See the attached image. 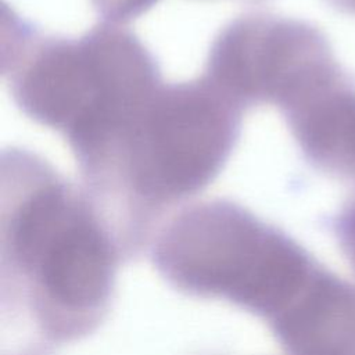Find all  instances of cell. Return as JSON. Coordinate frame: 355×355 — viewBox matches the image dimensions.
Segmentation results:
<instances>
[{"mask_svg":"<svg viewBox=\"0 0 355 355\" xmlns=\"http://www.w3.org/2000/svg\"><path fill=\"white\" fill-rule=\"evenodd\" d=\"M337 233L351 261L355 263V196L345 204L338 215Z\"/></svg>","mask_w":355,"mask_h":355,"instance_id":"9","label":"cell"},{"mask_svg":"<svg viewBox=\"0 0 355 355\" xmlns=\"http://www.w3.org/2000/svg\"><path fill=\"white\" fill-rule=\"evenodd\" d=\"M327 3L344 12L355 14V0H327Z\"/></svg>","mask_w":355,"mask_h":355,"instance_id":"10","label":"cell"},{"mask_svg":"<svg viewBox=\"0 0 355 355\" xmlns=\"http://www.w3.org/2000/svg\"><path fill=\"white\" fill-rule=\"evenodd\" d=\"M1 76L21 112L58 132L76 162L108 146L164 83L151 51L118 24L58 36L7 7Z\"/></svg>","mask_w":355,"mask_h":355,"instance_id":"3","label":"cell"},{"mask_svg":"<svg viewBox=\"0 0 355 355\" xmlns=\"http://www.w3.org/2000/svg\"><path fill=\"white\" fill-rule=\"evenodd\" d=\"M245 1H251V3H254V1H263V0H245Z\"/></svg>","mask_w":355,"mask_h":355,"instance_id":"11","label":"cell"},{"mask_svg":"<svg viewBox=\"0 0 355 355\" xmlns=\"http://www.w3.org/2000/svg\"><path fill=\"white\" fill-rule=\"evenodd\" d=\"M341 69L329 40L312 24L248 12L214 37L202 76L245 111L275 105L284 112Z\"/></svg>","mask_w":355,"mask_h":355,"instance_id":"5","label":"cell"},{"mask_svg":"<svg viewBox=\"0 0 355 355\" xmlns=\"http://www.w3.org/2000/svg\"><path fill=\"white\" fill-rule=\"evenodd\" d=\"M154 261L179 290L227 300L270 324L320 270L291 237L226 198L175 214L157 234Z\"/></svg>","mask_w":355,"mask_h":355,"instance_id":"4","label":"cell"},{"mask_svg":"<svg viewBox=\"0 0 355 355\" xmlns=\"http://www.w3.org/2000/svg\"><path fill=\"white\" fill-rule=\"evenodd\" d=\"M93 8L105 22L125 24L146 11H148L158 0H90Z\"/></svg>","mask_w":355,"mask_h":355,"instance_id":"8","label":"cell"},{"mask_svg":"<svg viewBox=\"0 0 355 355\" xmlns=\"http://www.w3.org/2000/svg\"><path fill=\"white\" fill-rule=\"evenodd\" d=\"M3 306L11 334L22 323L25 355H47L103 320L118 243L90 194L42 155L3 150L0 161Z\"/></svg>","mask_w":355,"mask_h":355,"instance_id":"1","label":"cell"},{"mask_svg":"<svg viewBox=\"0 0 355 355\" xmlns=\"http://www.w3.org/2000/svg\"><path fill=\"white\" fill-rule=\"evenodd\" d=\"M244 112L202 75L162 83L119 137L78 169L122 252H137L164 214L220 173Z\"/></svg>","mask_w":355,"mask_h":355,"instance_id":"2","label":"cell"},{"mask_svg":"<svg viewBox=\"0 0 355 355\" xmlns=\"http://www.w3.org/2000/svg\"><path fill=\"white\" fill-rule=\"evenodd\" d=\"M270 326L290 355H355V288L320 269Z\"/></svg>","mask_w":355,"mask_h":355,"instance_id":"7","label":"cell"},{"mask_svg":"<svg viewBox=\"0 0 355 355\" xmlns=\"http://www.w3.org/2000/svg\"><path fill=\"white\" fill-rule=\"evenodd\" d=\"M282 115L308 164L355 180V85L345 72Z\"/></svg>","mask_w":355,"mask_h":355,"instance_id":"6","label":"cell"}]
</instances>
